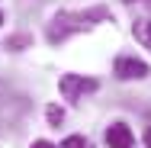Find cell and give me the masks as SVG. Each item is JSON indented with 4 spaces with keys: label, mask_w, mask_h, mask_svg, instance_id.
<instances>
[{
    "label": "cell",
    "mask_w": 151,
    "mask_h": 148,
    "mask_svg": "<svg viewBox=\"0 0 151 148\" xmlns=\"http://www.w3.org/2000/svg\"><path fill=\"white\" fill-rule=\"evenodd\" d=\"M148 74H151V68L142 58H132V55H119L116 58V77L119 81H142Z\"/></svg>",
    "instance_id": "3"
},
{
    "label": "cell",
    "mask_w": 151,
    "mask_h": 148,
    "mask_svg": "<svg viewBox=\"0 0 151 148\" xmlns=\"http://www.w3.org/2000/svg\"><path fill=\"white\" fill-rule=\"evenodd\" d=\"M103 19H109V10H103V6H93V10H84V13L61 10V13L52 16V23H48V29H45V39H48L52 45H58L68 35L84 32V29H90L93 23H103Z\"/></svg>",
    "instance_id": "1"
},
{
    "label": "cell",
    "mask_w": 151,
    "mask_h": 148,
    "mask_svg": "<svg viewBox=\"0 0 151 148\" xmlns=\"http://www.w3.org/2000/svg\"><path fill=\"white\" fill-rule=\"evenodd\" d=\"M45 116H48V122H52V126H61V122H64V110L52 103V106H45Z\"/></svg>",
    "instance_id": "6"
},
{
    "label": "cell",
    "mask_w": 151,
    "mask_h": 148,
    "mask_svg": "<svg viewBox=\"0 0 151 148\" xmlns=\"http://www.w3.org/2000/svg\"><path fill=\"white\" fill-rule=\"evenodd\" d=\"M58 87H61V97H64V100H81L84 93H93L100 84H96L93 77H84V74H64Z\"/></svg>",
    "instance_id": "2"
},
{
    "label": "cell",
    "mask_w": 151,
    "mask_h": 148,
    "mask_svg": "<svg viewBox=\"0 0 151 148\" xmlns=\"http://www.w3.org/2000/svg\"><path fill=\"white\" fill-rule=\"evenodd\" d=\"M145 145L151 148V129H148V132H145Z\"/></svg>",
    "instance_id": "10"
},
{
    "label": "cell",
    "mask_w": 151,
    "mask_h": 148,
    "mask_svg": "<svg viewBox=\"0 0 151 148\" xmlns=\"http://www.w3.org/2000/svg\"><path fill=\"white\" fill-rule=\"evenodd\" d=\"M32 148H55L52 142H45V139H39V142H32Z\"/></svg>",
    "instance_id": "9"
},
{
    "label": "cell",
    "mask_w": 151,
    "mask_h": 148,
    "mask_svg": "<svg viewBox=\"0 0 151 148\" xmlns=\"http://www.w3.org/2000/svg\"><path fill=\"white\" fill-rule=\"evenodd\" d=\"M61 148H87V139H84V135H68V139L61 142Z\"/></svg>",
    "instance_id": "8"
},
{
    "label": "cell",
    "mask_w": 151,
    "mask_h": 148,
    "mask_svg": "<svg viewBox=\"0 0 151 148\" xmlns=\"http://www.w3.org/2000/svg\"><path fill=\"white\" fill-rule=\"evenodd\" d=\"M106 145L109 148H132V129L125 122H113L106 129Z\"/></svg>",
    "instance_id": "4"
},
{
    "label": "cell",
    "mask_w": 151,
    "mask_h": 148,
    "mask_svg": "<svg viewBox=\"0 0 151 148\" xmlns=\"http://www.w3.org/2000/svg\"><path fill=\"white\" fill-rule=\"evenodd\" d=\"M135 39H138L142 45H148V48H151V19H145V23L135 26Z\"/></svg>",
    "instance_id": "5"
},
{
    "label": "cell",
    "mask_w": 151,
    "mask_h": 148,
    "mask_svg": "<svg viewBox=\"0 0 151 148\" xmlns=\"http://www.w3.org/2000/svg\"><path fill=\"white\" fill-rule=\"evenodd\" d=\"M122 3H135V0H122Z\"/></svg>",
    "instance_id": "11"
},
{
    "label": "cell",
    "mask_w": 151,
    "mask_h": 148,
    "mask_svg": "<svg viewBox=\"0 0 151 148\" xmlns=\"http://www.w3.org/2000/svg\"><path fill=\"white\" fill-rule=\"evenodd\" d=\"M32 39L29 35H13V39H6V48H13V52H19V48H26Z\"/></svg>",
    "instance_id": "7"
},
{
    "label": "cell",
    "mask_w": 151,
    "mask_h": 148,
    "mask_svg": "<svg viewBox=\"0 0 151 148\" xmlns=\"http://www.w3.org/2000/svg\"><path fill=\"white\" fill-rule=\"evenodd\" d=\"M0 23H3V16H0Z\"/></svg>",
    "instance_id": "12"
}]
</instances>
